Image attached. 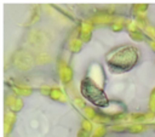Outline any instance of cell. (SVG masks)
Returning <instances> with one entry per match:
<instances>
[{
	"instance_id": "obj_2",
	"label": "cell",
	"mask_w": 155,
	"mask_h": 137,
	"mask_svg": "<svg viewBox=\"0 0 155 137\" xmlns=\"http://www.w3.org/2000/svg\"><path fill=\"white\" fill-rule=\"evenodd\" d=\"M80 93L86 101L99 109H108L111 105V101L107 96L103 87H101L88 76H85L80 81Z\"/></svg>"
},
{
	"instance_id": "obj_1",
	"label": "cell",
	"mask_w": 155,
	"mask_h": 137,
	"mask_svg": "<svg viewBox=\"0 0 155 137\" xmlns=\"http://www.w3.org/2000/svg\"><path fill=\"white\" fill-rule=\"evenodd\" d=\"M139 58V51L134 45L124 44L111 48L105 55V63L113 73H126L137 65Z\"/></svg>"
}]
</instances>
